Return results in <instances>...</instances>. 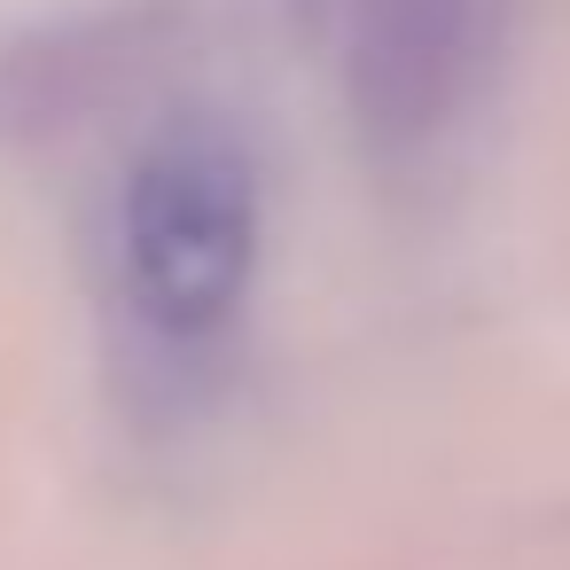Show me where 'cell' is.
Returning a JSON list of instances; mask_svg holds the SVG:
<instances>
[{
	"instance_id": "6da1fadb",
	"label": "cell",
	"mask_w": 570,
	"mask_h": 570,
	"mask_svg": "<svg viewBox=\"0 0 570 570\" xmlns=\"http://www.w3.org/2000/svg\"><path fill=\"white\" fill-rule=\"evenodd\" d=\"M250 266H258L250 157L212 126L165 134L126 188V274L141 313L173 336H204L243 305Z\"/></svg>"
}]
</instances>
